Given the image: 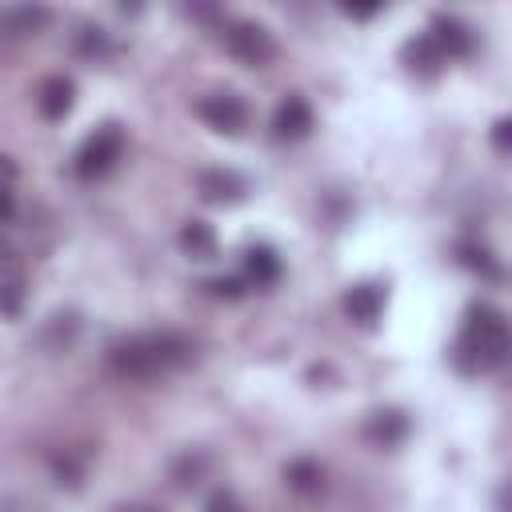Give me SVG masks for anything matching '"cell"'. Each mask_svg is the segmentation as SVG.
<instances>
[{"mask_svg": "<svg viewBox=\"0 0 512 512\" xmlns=\"http://www.w3.org/2000/svg\"><path fill=\"white\" fill-rule=\"evenodd\" d=\"M116 512H160V508H152V504H120Z\"/></svg>", "mask_w": 512, "mask_h": 512, "instance_id": "484cf974", "label": "cell"}, {"mask_svg": "<svg viewBox=\"0 0 512 512\" xmlns=\"http://www.w3.org/2000/svg\"><path fill=\"white\" fill-rule=\"evenodd\" d=\"M208 472V456L204 452H184L176 464H172V480L180 484V488H188V484H200V476Z\"/></svg>", "mask_w": 512, "mask_h": 512, "instance_id": "e0dca14e", "label": "cell"}, {"mask_svg": "<svg viewBox=\"0 0 512 512\" xmlns=\"http://www.w3.org/2000/svg\"><path fill=\"white\" fill-rule=\"evenodd\" d=\"M120 152H124V132H120L116 124H104V128H96V132L80 144V152H76V160H72V172H76L80 180H96V176H104V172L120 160Z\"/></svg>", "mask_w": 512, "mask_h": 512, "instance_id": "277c9868", "label": "cell"}, {"mask_svg": "<svg viewBox=\"0 0 512 512\" xmlns=\"http://www.w3.org/2000/svg\"><path fill=\"white\" fill-rule=\"evenodd\" d=\"M0 312L20 316V284H0Z\"/></svg>", "mask_w": 512, "mask_h": 512, "instance_id": "44dd1931", "label": "cell"}, {"mask_svg": "<svg viewBox=\"0 0 512 512\" xmlns=\"http://www.w3.org/2000/svg\"><path fill=\"white\" fill-rule=\"evenodd\" d=\"M404 64H408L412 72H420V76H432V72L444 64V52L436 48L432 36H416V40L404 44Z\"/></svg>", "mask_w": 512, "mask_h": 512, "instance_id": "4fadbf2b", "label": "cell"}, {"mask_svg": "<svg viewBox=\"0 0 512 512\" xmlns=\"http://www.w3.org/2000/svg\"><path fill=\"white\" fill-rule=\"evenodd\" d=\"M208 288H212V296H228V300H236L244 288H240V280H232V276H220V280H208Z\"/></svg>", "mask_w": 512, "mask_h": 512, "instance_id": "603a6c76", "label": "cell"}, {"mask_svg": "<svg viewBox=\"0 0 512 512\" xmlns=\"http://www.w3.org/2000/svg\"><path fill=\"white\" fill-rule=\"evenodd\" d=\"M4 20L16 32H36V28L48 24V8H12V12H4Z\"/></svg>", "mask_w": 512, "mask_h": 512, "instance_id": "ac0fdd59", "label": "cell"}, {"mask_svg": "<svg viewBox=\"0 0 512 512\" xmlns=\"http://www.w3.org/2000/svg\"><path fill=\"white\" fill-rule=\"evenodd\" d=\"M204 512H244V508H240V500H236L232 492H224V488H220V492H212V496H208Z\"/></svg>", "mask_w": 512, "mask_h": 512, "instance_id": "ffe728a7", "label": "cell"}, {"mask_svg": "<svg viewBox=\"0 0 512 512\" xmlns=\"http://www.w3.org/2000/svg\"><path fill=\"white\" fill-rule=\"evenodd\" d=\"M244 272L256 288H268V284L280 280V256L268 244H248L244 248Z\"/></svg>", "mask_w": 512, "mask_h": 512, "instance_id": "7c38bea8", "label": "cell"}, {"mask_svg": "<svg viewBox=\"0 0 512 512\" xmlns=\"http://www.w3.org/2000/svg\"><path fill=\"white\" fill-rule=\"evenodd\" d=\"M80 52H88V56H104V52H108V36H104V28H84V32H80Z\"/></svg>", "mask_w": 512, "mask_h": 512, "instance_id": "d6986e66", "label": "cell"}, {"mask_svg": "<svg viewBox=\"0 0 512 512\" xmlns=\"http://www.w3.org/2000/svg\"><path fill=\"white\" fill-rule=\"evenodd\" d=\"M492 144H496V152H508L512 148V120L508 116H500L492 124Z\"/></svg>", "mask_w": 512, "mask_h": 512, "instance_id": "7402d4cb", "label": "cell"}, {"mask_svg": "<svg viewBox=\"0 0 512 512\" xmlns=\"http://www.w3.org/2000/svg\"><path fill=\"white\" fill-rule=\"evenodd\" d=\"M192 360V340L180 332H148V336H132L112 344L108 364L116 376L124 380H152L168 368H180Z\"/></svg>", "mask_w": 512, "mask_h": 512, "instance_id": "6da1fadb", "label": "cell"}, {"mask_svg": "<svg viewBox=\"0 0 512 512\" xmlns=\"http://www.w3.org/2000/svg\"><path fill=\"white\" fill-rule=\"evenodd\" d=\"M180 248H184V256H192V260H212V256H216V232H212L204 220H188V224L180 228Z\"/></svg>", "mask_w": 512, "mask_h": 512, "instance_id": "5bb4252c", "label": "cell"}, {"mask_svg": "<svg viewBox=\"0 0 512 512\" xmlns=\"http://www.w3.org/2000/svg\"><path fill=\"white\" fill-rule=\"evenodd\" d=\"M404 436H408V416L400 408H376L364 420V440L376 448H396L404 444Z\"/></svg>", "mask_w": 512, "mask_h": 512, "instance_id": "52a82bcc", "label": "cell"}, {"mask_svg": "<svg viewBox=\"0 0 512 512\" xmlns=\"http://www.w3.org/2000/svg\"><path fill=\"white\" fill-rule=\"evenodd\" d=\"M312 132V104L304 96H284L272 112V136L276 140H304Z\"/></svg>", "mask_w": 512, "mask_h": 512, "instance_id": "8992f818", "label": "cell"}, {"mask_svg": "<svg viewBox=\"0 0 512 512\" xmlns=\"http://www.w3.org/2000/svg\"><path fill=\"white\" fill-rule=\"evenodd\" d=\"M72 100H76V84L68 76H48L36 92V108L44 120H64L72 112Z\"/></svg>", "mask_w": 512, "mask_h": 512, "instance_id": "ba28073f", "label": "cell"}, {"mask_svg": "<svg viewBox=\"0 0 512 512\" xmlns=\"http://www.w3.org/2000/svg\"><path fill=\"white\" fill-rule=\"evenodd\" d=\"M8 260H12V248H8L4 240H0V264H8Z\"/></svg>", "mask_w": 512, "mask_h": 512, "instance_id": "4316f807", "label": "cell"}, {"mask_svg": "<svg viewBox=\"0 0 512 512\" xmlns=\"http://www.w3.org/2000/svg\"><path fill=\"white\" fill-rule=\"evenodd\" d=\"M456 256H460L464 268H472V272H480V276H488V280H500V264L492 260L488 248H480V244H460Z\"/></svg>", "mask_w": 512, "mask_h": 512, "instance_id": "2e32d148", "label": "cell"}, {"mask_svg": "<svg viewBox=\"0 0 512 512\" xmlns=\"http://www.w3.org/2000/svg\"><path fill=\"white\" fill-rule=\"evenodd\" d=\"M196 116H200L212 132H224V136H236V132H244V124H248V108H244V100H240L236 92H212V96H204V100L196 104Z\"/></svg>", "mask_w": 512, "mask_h": 512, "instance_id": "5b68a950", "label": "cell"}, {"mask_svg": "<svg viewBox=\"0 0 512 512\" xmlns=\"http://www.w3.org/2000/svg\"><path fill=\"white\" fill-rule=\"evenodd\" d=\"M220 40H224V48H228L240 64H248V68H264V64L276 56L272 32H268L264 24H256V20H228L224 32H220Z\"/></svg>", "mask_w": 512, "mask_h": 512, "instance_id": "3957f363", "label": "cell"}, {"mask_svg": "<svg viewBox=\"0 0 512 512\" xmlns=\"http://www.w3.org/2000/svg\"><path fill=\"white\" fill-rule=\"evenodd\" d=\"M432 40H436V48L444 52V60L448 56H468L472 52V28L464 24V20H456V16H436L432 20V32H428Z\"/></svg>", "mask_w": 512, "mask_h": 512, "instance_id": "9c48e42d", "label": "cell"}, {"mask_svg": "<svg viewBox=\"0 0 512 512\" xmlns=\"http://www.w3.org/2000/svg\"><path fill=\"white\" fill-rule=\"evenodd\" d=\"M380 308H384V292H380L376 284H356V288L344 296L348 320H356V324H364V328H372V324L380 320Z\"/></svg>", "mask_w": 512, "mask_h": 512, "instance_id": "8fae6325", "label": "cell"}, {"mask_svg": "<svg viewBox=\"0 0 512 512\" xmlns=\"http://www.w3.org/2000/svg\"><path fill=\"white\" fill-rule=\"evenodd\" d=\"M380 12V4H364V8H348L344 4V16H352V20H368V16H376Z\"/></svg>", "mask_w": 512, "mask_h": 512, "instance_id": "d4e9b609", "label": "cell"}, {"mask_svg": "<svg viewBox=\"0 0 512 512\" xmlns=\"http://www.w3.org/2000/svg\"><path fill=\"white\" fill-rule=\"evenodd\" d=\"M284 480H288V488L312 496V492L324 488V468H320L316 460H308V456H296V460L284 464Z\"/></svg>", "mask_w": 512, "mask_h": 512, "instance_id": "9a60e30c", "label": "cell"}, {"mask_svg": "<svg viewBox=\"0 0 512 512\" xmlns=\"http://www.w3.org/2000/svg\"><path fill=\"white\" fill-rule=\"evenodd\" d=\"M504 356H508V324H504V312H496L492 304H472L468 308V320H464V332H460V344H456L460 368L492 372V368L504 364Z\"/></svg>", "mask_w": 512, "mask_h": 512, "instance_id": "7a4b0ae2", "label": "cell"}, {"mask_svg": "<svg viewBox=\"0 0 512 512\" xmlns=\"http://www.w3.org/2000/svg\"><path fill=\"white\" fill-rule=\"evenodd\" d=\"M12 216H16V196H12V192L0 184V224H8Z\"/></svg>", "mask_w": 512, "mask_h": 512, "instance_id": "cb8c5ba5", "label": "cell"}, {"mask_svg": "<svg viewBox=\"0 0 512 512\" xmlns=\"http://www.w3.org/2000/svg\"><path fill=\"white\" fill-rule=\"evenodd\" d=\"M196 184H200V196L204 200H216V204H232V200H240L248 192L244 176H236L228 168H208V172L196 176Z\"/></svg>", "mask_w": 512, "mask_h": 512, "instance_id": "30bf717a", "label": "cell"}]
</instances>
